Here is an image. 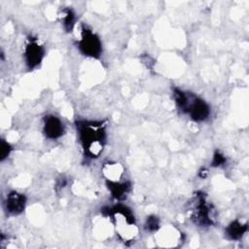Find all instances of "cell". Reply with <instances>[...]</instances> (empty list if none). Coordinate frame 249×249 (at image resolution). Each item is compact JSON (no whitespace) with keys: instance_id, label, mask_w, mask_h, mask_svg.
<instances>
[{"instance_id":"6da1fadb","label":"cell","mask_w":249,"mask_h":249,"mask_svg":"<svg viewBox=\"0 0 249 249\" xmlns=\"http://www.w3.org/2000/svg\"><path fill=\"white\" fill-rule=\"evenodd\" d=\"M78 126L80 139L86 153L90 157H97L101 153L103 147V125L95 123H83Z\"/></svg>"},{"instance_id":"7a4b0ae2","label":"cell","mask_w":249,"mask_h":249,"mask_svg":"<svg viewBox=\"0 0 249 249\" xmlns=\"http://www.w3.org/2000/svg\"><path fill=\"white\" fill-rule=\"evenodd\" d=\"M113 210V217L120 234L125 239L133 238L136 231L130 212L125 207H115Z\"/></svg>"},{"instance_id":"3957f363","label":"cell","mask_w":249,"mask_h":249,"mask_svg":"<svg viewBox=\"0 0 249 249\" xmlns=\"http://www.w3.org/2000/svg\"><path fill=\"white\" fill-rule=\"evenodd\" d=\"M79 47L80 50L89 56L97 57L101 53V42L99 38L86 27L82 29Z\"/></svg>"},{"instance_id":"277c9868","label":"cell","mask_w":249,"mask_h":249,"mask_svg":"<svg viewBox=\"0 0 249 249\" xmlns=\"http://www.w3.org/2000/svg\"><path fill=\"white\" fill-rule=\"evenodd\" d=\"M183 110L189 113L191 118L195 121H204L210 113L208 105L203 100L189 95Z\"/></svg>"},{"instance_id":"5b68a950","label":"cell","mask_w":249,"mask_h":249,"mask_svg":"<svg viewBox=\"0 0 249 249\" xmlns=\"http://www.w3.org/2000/svg\"><path fill=\"white\" fill-rule=\"evenodd\" d=\"M24 55L28 67L34 68L41 62L44 55V51L43 48L37 43V41L32 40L26 45Z\"/></svg>"},{"instance_id":"8992f818","label":"cell","mask_w":249,"mask_h":249,"mask_svg":"<svg viewBox=\"0 0 249 249\" xmlns=\"http://www.w3.org/2000/svg\"><path fill=\"white\" fill-rule=\"evenodd\" d=\"M194 219L199 225H210L212 219L210 216V208L202 196L197 197L193 210Z\"/></svg>"},{"instance_id":"52a82bcc","label":"cell","mask_w":249,"mask_h":249,"mask_svg":"<svg viewBox=\"0 0 249 249\" xmlns=\"http://www.w3.org/2000/svg\"><path fill=\"white\" fill-rule=\"evenodd\" d=\"M64 127L60 120L54 116H48L44 120V132L48 138L56 139L63 134Z\"/></svg>"},{"instance_id":"ba28073f","label":"cell","mask_w":249,"mask_h":249,"mask_svg":"<svg viewBox=\"0 0 249 249\" xmlns=\"http://www.w3.org/2000/svg\"><path fill=\"white\" fill-rule=\"evenodd\" d=\"M25 206V197L23 195L17 192H12L8 195L6 200V208L9 213L17 215L22 212Z\"/></svg>"},{"instance_id":"9c48e42d","label":"cell","mask_w":249,"mask_h":249,"mask_svg":"<svg viewBox=\"0 0 249 249\" xmlns=\"http://www.w3.org/2000/svg\"><path fill=\"white\" fill-rule=\"evenodd\" d=\"M246 231H247L246 224H242L238 221H234L227 228L226 233L231 239H238L244 234Z\"/></svg>"},{"instance_id":"30bf717a","label":"cell","mask_w":249,"mask_h":249,"mask_svg":"<svg viewBox=\"0 0 249 249\" xmlns=\"http://www.w3.org/2000/svg\"><path fill=\"white\" fill-rule=\"evenodd\" d=\"M109 189L111 190L112 195L117 198H122L125 196V194L128 191V186L125 183H116V182H110L109 183Z\"/></svg>"},{"instance_id":"8fae6325","label":"cell","mask_w":249,"mask_h":249,"mask_svg":"<svg viewBox=\"0 0 249 249\" xmlns=\"http://www.w3.org/2000/svg\"><path fill=\"white\" fill-rule=\"evenodd\" d=\"M74 14L70 10H65L63 14V25L67 30H71L74 25Z\"/></svg>"},{"instance_id":"7c38bea8","label":"cell","mask_w":249,"mask_h":249,"mask_svg":"<svg viewBox=\"0 0 249 249\" xmlns=\"http://www.w3.org/2000/svg\"><path fill=\"white\" fill-rule=\"evenodd\" d=\"M10 152H11V146L7 142L2 140L1 141V160H4L5 158L9 156Z\"/></svg>"},{"instance_id":"4fadbf2b","label":"cell","mask_w":249,"mask_h":249,"mask_svg":"<svg viewBox=\"0 0 249 249\" xmlns=\"http://www.w3.org/2000/svg\"><path fill=\"white\" fill-rule=\"evenodd\" d=\"M146 226H147V229L149 231H157L158 228H159V221H158L157 217L148 218Z\"/></svg>"},{"instance_id":"5bb4252c","label":"cell","mask_w":249,"mask_h":249,"mask_svg":"<svg viewBox=\"0 0 249 249\" xmlns=\"http://www.w3.org/2000/svg\"><path fill=\"white\" fill-rule=\"evenodd\" d=\"M224 161H225V158L222 155H220L219 153H217L214 156L212 163H213V165H220V164L224 163Z\"/></svg>"}]
</instances>
